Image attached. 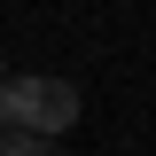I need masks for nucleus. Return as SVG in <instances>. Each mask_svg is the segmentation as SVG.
<instances>
[{
  "label": "nucleus",
  "mask_w": 156,
  "mask_h": 156,
  "mask_svg": "<svg viewBox=\"0 0 156 156\" xmlns=\"http://www.w3.org/2000/svg\"><path fill=\"white\" fill-rule=\"evenodd\" d=\"M0 156H55L47 133H0Z\"/></svg>",
  "instance_id": "nucleus-2"
},
{
  "label": "nucleus",
  "mask_w": 156,
  "mask_h": 156,
  "mask_svg": "<svg viewBox=\"0 0 156 156\" xmlns=\"http://www.w3.org/2000/svg\"><path fill=\"white\" fill-rule=\"evenodd\" d=\"M0 78H8V70H0Z\"/></svg>",
  "instance_id": "nucleus-3"
},
{
  "label": "nucleus",
  "mask_w": 156,
  "mask_h": 156,
  "mask_svg": "<svg viewBox=\"0 0 156 156\" xmlns=\"http://www.w3.org/2000/svg\"><path fill=\"white\" fill-rule=\"evenodd\" d=\"M78 109H86V101H78V86L70 78H0V133H70L78 125Z\"/></svg>",
  "instance_id": "nucleus-1"
}]
</instances>
